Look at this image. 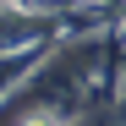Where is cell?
I'll return each instance as SVG.
<instances>
[{"label":"cell","mask_w":126,"mask_h":126,"mask_svg":"<svg viewBox=\"0 0 126 126\" xmlns=\"http://www.w3.org/2000/svg\"><path fill=\"white\" fill-rule=\"evenodd\" d=\"M28 126H55V121H44V115H33V121H28Z\"/></svg>","instance_id":"6da1fadb"}]
</instances>
